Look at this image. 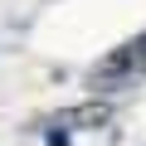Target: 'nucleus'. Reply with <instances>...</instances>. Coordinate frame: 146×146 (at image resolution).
<instances>
[{
	"instance_id": "nucleus-1",
	"label": "nucleus",
	"mask_w": 146,
	"mask_h": 146,
	"mask_svg": "<svg viewBox=\"0 0 146 146\" xmlns=\"http://www.w3.org/2000/svg\"><path fill=\"white\" fill-rule=\"evenodd\" d=\"M136 78H146V34L117 44V49L93 68V88H102V93H122V88H131Z\"/></svg>"
},
{
	"instance_id": "nucleus-2",
	"label": "nucleus",
	"mask_w": 146,
	"mask_h": 146,
	"mask_svg": "<svg viewBox=\"0 0 146 146\" xmlns=\"http://www.w3.org/2000/svg\"><path fill=\"white\" fill-rule=\"evenodd\" d=\"M102 122H107V107H102V102L68 107V112H58V117H49V122H44V141H49V146H63V141H68V131H78V127H102Z\"/></svg>"
}]
</instances>
